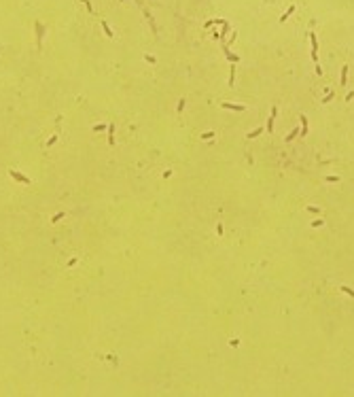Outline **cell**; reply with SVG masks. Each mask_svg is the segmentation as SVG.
I'll use <instances>...</instances> for the list:
<instances>
[{
    "instance_id": "6da1fadb",
    "label": "cell",
    "mask_w": 354,
    "mask_h": 397,
    "mask_svg": "<svg viewBox=\"0 0 354 397\" xmlns=\"http://www.w3.org/2000/svg\"><path fill=\"white\" fill-rule=\"evenodd\" d=\"M310 34V43H312V60L318 64V40H316V34L314 32H307Z\"/></svg>"
},
{
    "instance_id": "7a4b0ae2",
    "label": "cell",
    "mask_w": 354,
    "mask_h": 397,
    "mask_svg": "<svg viewBox=\"0 0 354 397\" xmlns=\"http://www.w3.org/2000/svg\"><path fill=\"white\" fill-rule=\"evenodd\" d=\"M276 115H278V106H271V113H269V119H267V125H265V130L271 134L274 132V119H276Z\"/></svg>"
},
{
    "instance_id": "3957f363",
    "label": "cell",
    "mask_w": 354,
    "mask_h": 397,
    "mask_svg": "<svg viewBox=\"0 0 354 397\" xmlns=\"http://www.w3.org/2000/svg\"><path fill=\"white\" fill-rule=\"evenodd\" d=\"M8 174H11L15 180H19V183H23V185H32V180H30L28 176H23L21 172H17V170H8Z\"/></svg>"
},
{
    "instance_id": "277c9868",
    "label": "cell",
    "mask_w": 354,
    "mask_h": 397,
    "mask_svg": "<svg viewBox=\"0 0 354 397\" xmlns=\"http://www.w3.org/2000/svg\"><path fill=\"white\" fill-rule=\"evenodd\" d=\"M221 106H223V108H229V111H238V113L246 111V106H244V104H231V102H221Z\"/></svg>"
},
{
    "instance_id": "5b68a950",
    "label": "cell",
    "mask_w": 354,
    "mask_h": 397,
    "mask_svg": "<svg viewBox=\"0 0 354 397\" xmlns=\"http://www.w3.org/2000/svg\"><path fill=\"white\" fill-rule=\"evenodd\" d=\"M108 144H115V123H108Z\"/></svg>"
},
{
    "instance_id": "8992f818",
    "label": "cell",
    "mask_w": 354,
    "mask_h": 397,
    "mask_svg": "<svg viewBox=\"0 0 354 397\" xmlns=\"http://www.w3.org/2000/svg\"><path fill=\"white\" fill-rule=\"evenodd\" d=\"M346 81H348V66H343V68H341V79H339V83L346 85Z\"/></svg>"
},
{
    "instance_id": "52a82bcc",
    "label": "cell",
    "mask_w": 354,
    "mask_h": 397,
    "mask_svg": "<svg viewBox=\"0 0 354 397\" xmlns=\"http://www.w3.org/2000/svg\"><path fill=\"white\" fill-rule=\"evenodd\" d=\"M261 134H263V128H257L255 132H248L246 138H257V136H261Z\"/></svg>"
},
{
    "instance_id": "ba28073f",
    "label": "cell",
    "mask_w": 354,
    "mask_h": 397,
    "mask_svg": "<svg viewBox=\"0 0 354 397\" xmlns=\"http://www.w3.org/2000/svg\"><path fill=\"white\" fill-rule=\"evenodd\" d=\"M299 132H301V130H293V132H290V134H288V136H284V140H286V142H290V140H295V138L299 136Z\"/></svg>"
},
{
    "instance_id": "9c48e42d",
    "label": "cell",
    "mask_w": 354,
    "mask_h": 397,
    "mask_svg": "<svg viewBox=\"0 0 354 397\" xmlns=\"http://www.w3.org/2000/svg\"><path fill=\"white\" fill-rule=\"evenodd\" d=\"M293 13H295V6H290V9H288V11H286V13H284L282 17H280V21H282V23H284V21H286V19H288V17H290V15H293Z\"/></svg>"
},
{
    "instance_id": "30bf717a",
    "label": "cell",
    "mask_w": 354,
    "mask_h": 397,
    "mask_svg": "<svg viewBox=\"0 0 354 397\" xmlns=\"http://www.w3.org/2000/svg\"><path fill=\"white\" fill-rule=\"evenodd\" d=\"M235 83V64L229 68V85H233Z\"/></svg>"
},
{
    "instance_id": "8fae6325",
    "label": "cell",
    "mask_w": 354,
    "mask_h": 397,
    "mask_svg": "<svg viewBox=\"0 0 354 397\" xmlns=\"http://www.w3.org/2000/svg\"><path fill=\"white\" fill-rule=\"evenodd\" d=\"M64 217H66V212H64V210H62V212H57L55 217H51V223H57L59 219H64Z\"/></svg>"
},
{
    "instance_id": "7c38bea8",
    "label": "cell",
    "mask_w": 354,
    "mask_h": 397,
    "mask_svg": "<svg viewBox=\"0 0 354 397\" xmlns=\"http://www.w3.org/2000/svg\"><path fill=\"white\" fill-rule=\"evenodd\" d=\"M214 136H216L214 132H204V134H202V140H212Z\"/></svg>"
},
{
    "instance_id": "4fadbf2b",
    "label": "cell",
    "mask_w": 354,
    "mask_h": 397,
    "mask_svg": "<svg viewBox=\"0 0 354 397\" xmlns=\"http://www.w3.org/2000/svg\"><path fill=\"white\" fill-rule=\"evenodd\" d=\"M339 291H343V293H348V295H352V297H354V289H350V287H346V285H341V287H339Z\"/></svg>"
},
{
    "instance_id": "5bb4252c",
    "label": "cell",
    "mask_w": 354,
    "mask_h": 397,
    "mask_svg": "<svg viewBox=\"0 0 354 397\" xmlns=\"http://www.w3.org/2000/svg\"><path fill=\"white\" fill-rule=\"evenodd\" d=\"M100 23H102V28H104V32H106V36H115V34H113V30H110V28H108V23H106V21H100Z\"/></svg>"
},
{
    "instance_id": "9a60e30c",
    "label": "cell",
    "mask_w": 354,
    "mask_h": 397,
    "mask_svg": "<svg viewBox=\"0 0 354 397\" xmlns=\"http://www.w3.org/2000/svg\"><path fill=\"white\" fill-rule=\"evenodd\" d=\"M185 104H187V100H185V98H180V100H178V115L185 111Z\"/></svg>"
},
{
    "instance_id": "2e32d148",
    "label": "cell",
    "mask_w": 354,
    "mask_h": 397,
    "mask_svg": "<svg viewBox=\"0 0 354 397\" xmlns=\"http://www.w3.org/2000/svg\"><path fill=\"white\" fill-rule=\"evenodd\" d=\"M227 60H229V62H233V64H235V62H238L240 58H238V55H233L231 51H227Z\"/></svg>"
},
{
    "instance_id": "e0dca14e",
    "label": "cell",
    "mask_w": 354,
    "mask_h": 397,
    "mask_svg": "<svg viewBox=\"0 0 354 397\" xmlns=\"http://www.w3.org/2000/svg\"><path fill=\"white\" fill-rule=\"evenodd\" d=\"M227 32H229V23H227V21H225V23H223V32L219 34V38H223V36H225Z\"/></svg>"
},
{
    "instance_id": "ac0fdd59",
    "label": "cell",
    "mask_w": 354,
    "mask_h": 397,
    "mask_svg": "<svg viewBox=\"0 0 354 397\" xmlns=\"http://www.w3.org/2000/svg\"><path fill=\"white\" fill-rule=\"evenodd\" d=\"M216 236H219V238L223 236V223H221V221L216 223Z\"/></svg>"
},
{
    "instance_id": "d6986e66",
    "label": "cell",
    "mask_w": 354,
    "mask_h": 397,
    "mask_svg": "<svg viewBox=\"0 0 354 397\" xmlns=\"http://www.w3.org/2000/svg\"><path fill=\"white\" fill-rule=\"evenodd\" d=\"M104 128H106V125H104V123H96V125H93V128H91V130H93V132H102Z\"/></svg>"
},
{
    "instance_id": "ffe728a7",
    "label": "cell",
    "mask_w": 354,
    "mask_h": 397,
    "mask_svg": "<svg viewBox=\"0 0 354 397\" xmlns=\"http://www.w3.org/2000/svg\"><path fill=\"white\" fill-rule=\"evenodd\" d=\"M326 183H339V176H326Z\"/></svg>"
},
{
    "instance_id": "44dd1931",
    "label": "cell",
    "mask_w": 354,
    "mask_h": 397,
    "mask_svg": "<svg viewBox=\"0 0 354 397\" xmlns=\"http://www.w3.org/2000/svg\"><path fill=\"white\" fill-rule=\"evenodd\" d=\"M307 212H312V214H316V212H320V208H316V206H307V208H305Z\"/></svg>"
},
{
    "instance_id": "7402d4cb",
    "label": "cell",
    "mask_w": 354,
    "mask_h": 397,
    "mask_svg": "<svg viewBox=\"0 0 354 397\" xmlns=\"http://www.w3.org/2000/svg\"><path fill=\"white\" fill-rule=\"evenodd\" d=\"M331 100H333V92H329V94L322 98V102H331Z\"/></svg>"
},
{
    "instance_id": "603a6c76",
    "label": "cell",
    "mask_w": 354,
    "mask_h": 397,
    "mask_svg": "<svg viewBox=\"0 0 354 397\" xmlns=\"http://www.w3.org/2000/svg\"><path fill=\"white\" fill-rule=\"evenodd\" d=\"M55 140H57V136H51V138L47 140V147H51V144H55Z\"/></svg>"
},
{
    "instance_id": "cb8c5ba5",
    "label": "cell",
    "mask_w": 354,
    "mask_h": 397,
    "mask_svg": "<svg viewBox=\"0 0 354 397\" xmlns=\"http://www.w3.org/2000/svg\"><path fill=\"white\" fill-rule=\"evenodd\" d=\"M322 223H324V221H320V219H318V221H312V227H320Z\"/></svg>"
}]
</instances>
